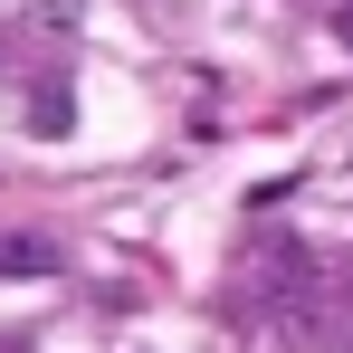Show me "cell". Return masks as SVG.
I'll return each mask as SVG.
<instances>
[{
	"label": "cell",
	"mask_w": 353,
	"mask_h": 353,
	"mask_svg": "<svg viewBox=\"0 0 353 353\" xmlns=\"http://www.w3.org/2000/svg\"><path fill=\"white\" fill-rule=\"evenodd\" d=\"M334 39H344V48H353V0H344V10H334Z\"/></svg>",
	"instance_id": "obj_1"
}]
</instances>
